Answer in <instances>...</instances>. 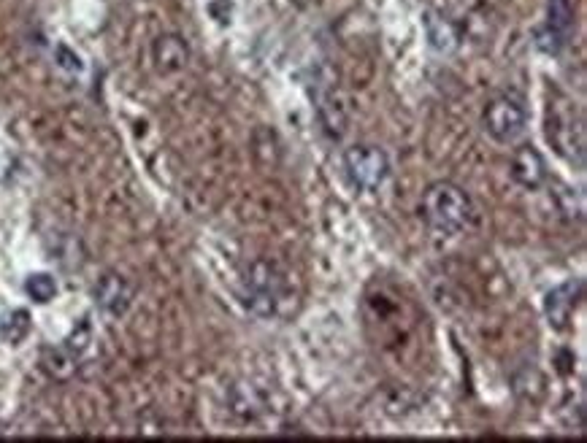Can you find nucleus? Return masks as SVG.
<instances>
[{"instance_id":"nucleus-7","label":"nucleus","mask_w":587,"mask_h":443,"mask_svg":"<svg viewBox=\"0 0 587 443\" xmlns=\"http://www.w3.org/2000/svg\"><path fill=\"white\" fill-rule=\"evenodd\" d=\"M509 176H512L514 184H520L528 192L542 190L544 184L550 181L542 152L533 144H520L514 149L512 157H509Z\"/></svg>"},{"instance_id":"nucleus-15","label":"nucleus","mask_w":587,"mask_h":443,"mask_svg":"<svg viewBox=\"0 0 587 443\" xmlns=\"http://www.w3.org/2000/svg\"><path fill=\"white\" fill-rule=\"evenodd\" d=\"M25 292L38 306H46L57 298V281L49 273H30L25 279Z\"/></svg>"},{"instance_id":"nucleus-17","label":"nucleus","mask_w":587,"mask_h":443,"mask_svg":"<svg viewBox=\"0 0 587 443\" xmlns=\"http://www.w3.org/2000/svg\"><path fill=\"white\" fill-rule=\"evenodd\" d=\"M90 341H92V325L87 322V319H82V322L74 327V333L65 338V346H68L76 357H82V354L87 352Z\"/></svg>"},{"instance_id":"nucleus-19","label":"nucleus","mask_w":587,"mask_h":443,"mask_svg":"<svg viewBox=\"0 0 587 443\" xmlns=\"http://www.w3.org/2000/svg\"><path fill=\"white\" fill-rule=\"evenodd\" d=\"M298 9H312V6H317L320 0H293Z\"/></svg>"},{"instance_id":"nucleus-18","label":"nucleus","mask_w":587,"mask_h":443,"mask_svg":"<svg viewBox=\"0 0 587 443\" xmlns=\"http://www.w3.org/2000/svg\"><path fill=\"white\" fill-rule=\"evenodd\" d=\"M57 60H60V68H65V71L79 73L84 68L82 60H79V55H74L68 46H57Z\"/></svg>"},{"instance_id":"nucleus-13","label":"nucleus","mask_w":587,"mask_h":443,"mask_svg":"<svg viewBox=\"0 0 587 443\" xmlns=\"http://www.w3.org/2000/svg\"><path fill=\"white\" fill-rule=\"evenodd\" d=\"M41 368L46 376H52L55 381L74 379L79 371V357H76L68 346H46L41 352Z\"/></svg>"},{"instance_id":"nucleus-8","label":"nucleus","mask_w":587,"mask_h":443,"mask_svg":"<svg viewBox=\"0 0 587 443\" xmlns=\"http://www.w3.org/2000/svg\"><path fill=\"white\" fill-rule=\"evenodd\" d=\"M92 298L98 303L103 314L109 317H125L133 306V287L120 273H103L92 287Z\"/></svg>"},{"instance_id":"nucleus-9","label":"nucleus","mask_w":587,"mask_h":443,"mask_svg":"<svg viewBox=\"0 0 587 443\" xmlns=\"http://www.w3.org/2000/svg\"><path fill=\"white\" fill-rule=\"evenodd\" d=\"M574 28V6L571 0H550V14L547 25L539 30V46L550 55H558L560 49L569 41V33Z\"/></svg>"},{"instance_id":"nucleus-6","label":"nucleus","mask_w":587,"mask_h":443,"mask_svg":"<svg viewBox=\"0 0 587 443\" xmlns=\"http://www.w3.org/2000/svg\"><path fill=\"white\" fill-rule=\"evenodd\" d=\"M582 298H585V284H582V279L563 281L555 290L547 292V298H544V317H547L552 330H560V333L569 330L574 311L579 308Z\"/></svg>"},{"instance_id":"nucleus-12","label":"nucleus","mask_w":587,"mask_h":443,"mask_svg":"<svg viewBox=\"0 0 587 443\" xmlns=\"http://www.w3.org/2000/svg\"><path fill=\"white\" fill-rule=\"evenodd\" d=\"M422 25H425V36L431 44L433 52L439 55H452L460 46V30L450 17H444L439 11H425L422 14Z\"/></svg>"},{"instance_id":"nucleus-16","label":"nucleus","mask_w":587,"mask_h":443,"mask_svg":"<svg viewBox=\"0 0 587 443\" xmlns=\"http://www.w3.org/2000/svg\"><path fill=\"white\" fill-rule=\"evenodd\" d=\"M555 187V203H558L560 214L566 219H579L582 217V195L577 190H571L569 184H560V181H552Z\"/></svg>"},{"instance_id":"nucleus-4","label":"nucleus","mask_w":587,"mask_h":443,"mask_svg":"<svg viewBox=\"0 0 587 443\" xmlns=\"http://www.w3.org/2000/svg\"><path fill=\"white\" fill-rule=\"evenodd\" d=\"M482 127L496 144H514L528 127V109L517 95H496L482 111Z\"/></svg>"},{"instance_id":"nucleus-14","label":"nucleus","mask_w":587,"mask_h":443,"mask_svg":"<svg viewBox=\"0 0 587 443\" xmlns=\"http://www.w3.org/2000/svg\"><path fill=\"white\" fill-rule=\"evenodd\" d=\"M0 335L11 346H19L30 335V314L25 308H14L0 319Z\"/></svg>"},{"instance_id":"nucleus-3","label":"nucleus","mask_w":587,"mask_h":443,"mask_svg":"<svg viewBox=\"0 0 587 443\" xmlns=\"http://www.w3.org/2000/svg\"><path fill=\"white\" fill-rule=\"evenodd\" d=\"M344 171H347L352 187L360 192H377L390 179V157L385 149L374 144H355L344 149Z\"/></svg>"},{"instance_id":"nucleus-1","label":"nucleus","mask_w":587,"mask_h":443,"mask_svg":"<svg viewBox=\"0 0 587 443\" xmlns=\"http://www.w3.org/2000/svg\"><path fill=\"white\" fill-rule=\"evenodd\" d=\"M293 295L290 273L268 257H260L247 265L241 279V306L257 319H274Z\"/></svg>"},{"instance_id":"nucleus-10","label":"nucleus","mask_w":587,"mask_h":443,"mask_svg":"<svg viewBox=\"0 0 587 443\" xmlns=\"http://www.w3.org/2000/svg\"><path fill=\"white\" fill-rule=\"evenodd\" d=\"M190 57H193L190 44L179 33H163L152 41V63H155L157 71L166 73V76L184 71L190 65Z\"/></svg>"},{"instance_id":"nucleus-5","label":"nucleus","mask_w":587,"mask_h":443,"mask_svg":"<svg viewBox=\"0 0 587 443\" xmlns=\"http://www.w3.org/2000/svg\"><path fill=\"white\" fill-rule=\"evenodd\" d=\"M547 138L558 149L560 157H566L571 165L582 168L585 163V130H582V122L574 125V114H550Z\"/></svg>"},{"instance_id":"nucleus-2","label":"nucleus","mask_w":587,"mask_h":443,"mask_svg":"<svg viewBox=\"0 0 587 443\" xmlns=\"http://www.w3.org/2000/svg\"><path fill=\"white\" fill-rule=\"evenodd\" d=\"M420 217L436 238H455L471 225L474 203L471 195L455 181H433L422 192Z\"/></svg>"},{"instance_id":"nucleus-11","label":"nucleus","mask_w":587,"mask_h":443,"mask_svg":"<svg viewBox=\"0 0 587 443\" xmlns=\"http://www.w3.org/2000/svg\"><path fill=\"white\" fill-rule=\"evenodd\" d=\"M317 114H320L322 127L328 130V136L339 141L347 133V109H344V98L333 84H325L317 90Z\"/></svg>"}]
</instances>
